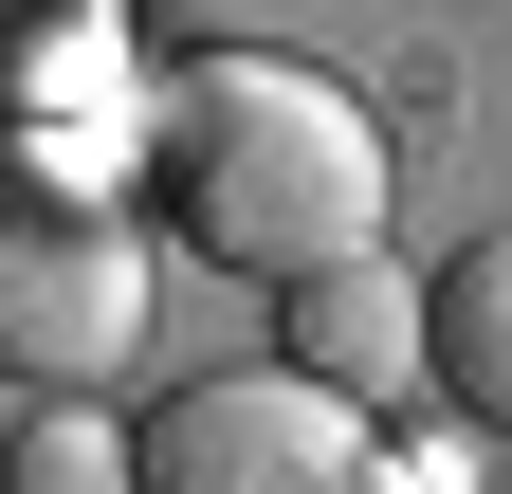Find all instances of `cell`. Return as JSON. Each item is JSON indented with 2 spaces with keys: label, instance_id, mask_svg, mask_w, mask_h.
Returning a JSON list of instances; mask_svg holds the SVG:
<instances>
[{
  "label": "cell",
  "instance_id": "6da1fadb",
  "mask_svg": "<svg viewBox=\"0 0 512 494\" xmlns=\"http://www.w3.org/2000/svg\"><path fill=\"white\" fill-rule=\"evenodd\" d=\"M147 220L202 275L311 293V275L384 257V129L311 55H165V92H147Z\"/></svg>",
  "mask_w": 512,
  "mask_h": 494
},
{
  "label": "cell",
  "instance_id": "7a4b0ae2",
  "mask_svg": "<svg viewBox=\"0 0 512 494\" xmlns=\"http://www.w3.org/2000/svg\"><path fill=\"white\" fill-rule=\"evenodd\" d=\"M147 494H421V476L311 366H202L147 403Z\"/></svg>",
  "mask_w": 512,
  "mask_h": 494
},
{
  "label": "cell",
  "instance_id": "3957f363",
  "mask_svg": "<svg viewBox=\"0 0 512 494\" xmlns=\"http://www.w3.org/2000/svg\"><path fill=\"white\" fill-rule=\"evenodd\" d=\"M0 366H19L37 421H55V403H110L128 366H147V238L19 202V257H0Z\"/></svg>",
  "mask_w": 512,
  "mask_h": 494
},
{
  "label": "cell",
  "instance_id": "277c9868",
  "mask_svg": "<svg viewBox=\"0 0 512 494\" xmlns=\"http://www.w3.org/2000/svg\"><path fill=\"white\" fill-rule=\"evenodd\" d=\"M275 366H311L330 403H421L439 385V275H384V257H348V275H311V293H275Z\"/></svg>",
  "mask_w": 512,
  "mask_h": 494
},
{
  "label": "cell",
  "instance_id": "5b68a950",
  "mask_svg": "<svg viewBox=\"0 0 512 494\" xmlns=\"http://www.w3.org/2000/svg\"><path fill=\"white\" fill-rule=\"evenodd\" d=\"M439 403L512 440V220L458 238V275H439Z\"/></svg>",
  "mask_w": 512,
  "mask_h": 494
},
{
  "label": "cell",
  "instance_id": "8992f818",
  "mask_svg": "<svg viewBox=\"0 0 512 494\" xmlns=\"http://www.w3.org/2000/svg\"><path fill=\"white\" fill-rule=\"evenodd\" d=\"M19 494H147V440H110V421H19Z\"/></svg>",
  "mask_w": 512,
  "mask_h": 494
},
{
  "label": "cell",
  "instance_id": "52a82bcc",
  "mask_svg": "<svg viewBox=\"0 0 512 494\" xmlns=\"http://www.w3.org/2000/svg\"><path fill=\"white\" fill-rule=\"evenodd\" d=\"M19 37H128V0H37Z\"/></svg>",
  "mask_w": 512,
  "mask_h": 494
}]
</instances>
